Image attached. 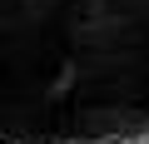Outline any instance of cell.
Masks as SVG:
<instances>
[{
    "label": "cell",
    "mask_w": 149,
    "mask_h": 144,
    "mask_svg": "<svg viewBox=\"0 0 149 144\" xmlns=\"http://www.w3.org/2000/svg\"><path fill=\"white\" fill-rule=\"evenodd\" d=\"M0 144H149V0H0Z\"/></svg>",
    "instance_id": "obj_1"
}]
</instances>
